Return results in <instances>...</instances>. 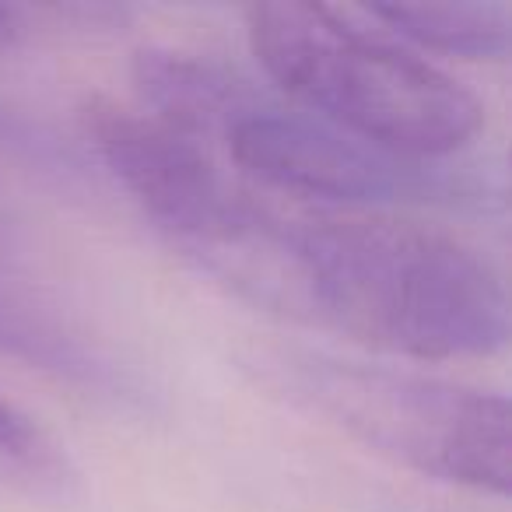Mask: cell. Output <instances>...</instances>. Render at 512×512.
<instances>
[{"instance_id":"cell-4","label":"cell","mask_w":512,"mask_h":512,"mask_svg":"<svg viewBox=\"0 0 512 512\" xmlns=\"http://www.w3.org/2000/svg\"><path fill=\"white\" fill-rule=\"evenodd\" d=\"M81 123L130 200L204 271L239 249L271 207L214 158L211 144L158 116L88 99Z\"/></svg>"},{"instance_id":"cell-1","label":"cell","mask_w":512,"mask_h":512,"mask_svg":"<svg viewBox=\"0 0 512 512\" xmlns=\"http://www.w3.org/2000/svg\"><path fill=\"white\" fill-rule=\"evenodd\" d=\"M214 278L256 306L390 355L481 358L509 337L502 274L470 242L397 214L267 211Z\"/></svg>"},{"instance_id":"cell-7","label":"cell","mask_w":512,"mask_h":512,"mask_svg":"<svg viewBox=\"0 0 512 512\" xmlns=\"http://www.w3.org/2000/svg\"><path fill=\"white\" fill-rule=\"evenodd\" d=\"M0 355L22 358V362L53 369L71 379H88V383L102 379L99 358L88 355L78 337L60 330L46 316L32 313L25 302L11 299V295H0Z\"/></svg>"},{"instance_id":"cell-3","label":"cell","mask_w":512,"mask_h":512,"mask_svg":"<svg viewBox=\"0 0 512 512\" xmlns=\"http://www.w3.org/2000/svg\"><path fill=\"white\" fill-rule=\"evenodd\" d=\"M260 383L400 467L432 481L509 495V400L390 365L313 348H264Z\"/></svg>"},{"instance_id":"cell-8","label":"cell","mask_w":512,"mask_h":512,"mask_svg":"<svg viewBox=\"0 0 512 512\" xmlns=\"http://www.w3.org/2000/svg\"><path fill=\"white\" fill-rule=\"evenodd\" d=\"M0 155L22 158V162H32L39 169H53V172L74 169L71 151L60 148L50 130L39 127L36 120H29L18 109L4 106V102H0Z\"/></svg>"},{"instance_id":"cell-6","label":"cell","mask_w":512,"mask_h":512,"mask_svg":"<svg viewBox=\"0 0 512 512\" xmlns=\"http://www.w3.org/2000/svg\"><path fill=\"white\" fill-rule=\"evenodd\" d=\"M362 15L418 50L456 60H502L512 39L502 4H372Z\"/></svg>"},{"instance_id":"cell-10","label":"cell","mask_w":512,"mask_h":512,"mask_svg":"<svg viewBox=\"0 0 512 512\" xmlns=\"http://www.w3.org/2000/svg\"><path fill=\"white\" fill-rule=\"evenodd\" d=\"M32 32V15L25 8H11V4H0V46H15L22 43Z\"/></svg>"},{"instance_id":"cell-2","label":"cell","mask_w":512,"mask_h":512,"mask_svg":"<svg viewBox=\"0 0 512 512\" xmlns=\"http://www.w3.org/2000/svg\"><path fill=\"white\" fill-rule=\"evenodd\" d=\"M249 50L295 106L404 158H442L470 144L484 109L418 53L351 25L323 4H253Z\"/></svg>"},{"instance_id":"cell-5","label":"cell","mask_w":512,"mask_h":512,"mask_svg":"<svg viewBox=\"0 0 512 512\" xmlns=\"http://www.w3.org/2000/svg\"><path fill=\"white\" fill-rule=\"evenodd\" d=\"M235 169L285 197L344 207L439 200L460 186L428 162L404 158L337 130L299 106H281L242 81L211 130ZM207 141V144H211Z\"/></svg>"},{"instance_id":"cell-9","label":"cell","mask_w":512,"mask_h":512,"mask_svg":"<svg viewBox=\"0 0 512 512\" xmlns=\"http://www.w3.org/2000/svg\"><path fill=\"white\" fill-rule=\"evenodd\" d=\"M46 449L39 442V432L0 400V463H43Z\"/></svg>"}]
</instances>
